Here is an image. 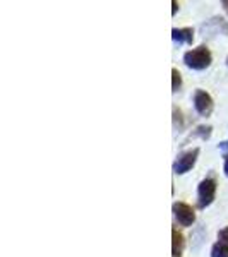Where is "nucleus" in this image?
I'll return each mask as SVG.
<instances>
[{
	"label": "nucleus",
	"mask_w": 228,
	"mask_h": 257,
	"mask_svg": "<svg viewBox=\"0 0 228 257\" xmlns=\"http://www.w3.org/2000/svg\"><path fill=\"white\" fill-rule=\"evenodd\" d=\"M218 242L225 243V245H228V226H225L223 230L218 231Z\"/></svg>",
	"instance_id": "obj_13"
},
{
	"label": "nucleus",
	"mask_w": 228,
	"mask_h": 257,
	"mask_svg": "<svg viewBox=\"0 0 228 257\" xmlns=\"http://www.w3.org/2000/svg\"><path fill=\"white\" fill-rule=\"evenodd\" d=\"M194 108L201 117H209L214 110V101L211 98L209 93H206L204 89H196L194 93Z\"/></svg>",
	"instance_id": "obj_5"
},
{
	"label": "nucleus",
	"mask_w": 228,
	"mask_h": 257,
	"mask_svg": "<svg viewBox=\"0 0 228 257\" xmlns=\"http://www.w3.org/2000/svg\"><path fill=\"white\" fill-rule=\"evenodd\" d=\"M172 211H173V218L182 226H192L194 221H196V211L187 202H182V201L173 202Z\"/></svg>",
	"instance_id": "obj_4"
},
{
	"label": "nucleus",
	"mask_w": 228,
	"mask_h": 257,
	"mask_svg": "<svg viewBox=\"0 0 228 257\" xmlns=\"http://www.w3.org/2000/svg\"><path fill=\"white\" fill-rule=\"evenodd\" d=\"M199 153H201L199 148H192V149H187V151L179 153V156H177L172 165L173 173H175V175H184V173L190 172L199 158Z\"/></svg>",
	"instance_id": "obj_3"
},
{
	"label": "nucleus",
	"mask_w": 228,
	"mask_h": 257,
	"mask_svg": "<svg viewBox=\"0 0 228 257\" xmlns=\"http://www.w3.org/2000/svg\"><path fill=\"white\" fill-rule=\"evenodd\" d=\"M223 172L228 177V153H223Z\"/></svg>",
	"instance_id": "obj_14"
},
{
	"label": "nucleus",
	"mask_w": 228,
	"mask_h": 257,
	"mask_svg": "<svg viewBox=\"0 0 228 257\" xmlns=\"http://www.w3.org/2000/svg\"><path fill=\"white\" fill-rule=\"evenodd\" d=\"M221 6H223V9H225L226 14H228V0H223V2H221Z\"/></svg>",
	"instance_id": "obj_17"
},
{
	"label": "nucleus",
	"mask_w": 228,
	"mask_h": 257,
	"mask_svg": "<svg viewBox=\"0 0 228 257\" xmlns=\"http://www.w3.org/2000/svg\"><path fill=\"white\" fill-rule=\"evenodd\" d=\"M172 40L175 45H192L194 41V30L192 28H173Z\"/></svg>",
	"instance_id": "obj_6"
},
{
	"label": "nucleus",
	"mask_w": 228,
	"mask_h": 257,
	"mask_svg": "<svg viewBox=\"0 0 228 257\" xmlns=\"http://www.w3.org/2000/svg\"><path fill=\"white\" fill-rule=\"evenodd\" d=\"M225 64H226V67H228V55H226V59H225Z\"/></svg>",
	"instance_id": "obj_18"
},
{
	"label": "nucleus",
	"mask_w": 228,
	"mask_h": 257,
	"mask_svg": "<svg viewBox=\"0 0 228 257\" xmlns=\"http://www.w3.org/2000/svg\"><path fill=\"white\" fill-rule=\"evenodd\" d=\"M211 131H213L211 125H197L196 131L190 134V138H201L202 141H208L211 138Z\"/></svg>",
	"instance_id": "obj_9"
},
{
	"label": "nucleus",
	"mask_w": 228,
	"mask_h": 257,
	"mask_svg": "<svg viewBox=\"0 0 228 257\" xmlns=\"http://www.w3.org/2000/svg\"><path fill=\"white\" fill-rule=\"evenodd\" d=\"M180 88H182V76H180L179 69L173 67L172 69V91L173 93H177Z\"/></svg>",
	"instance_id": "obj_11"
},
{
	"label": "nucleus",
	"mask_w": 228,
	"mask_h": 257,
	"mask_svg": "<svg viewBox=\"0 0 228 257\" xmlns=\"http://www.w3.org/2000/svg\"><path fill=\"white\" fill-rule=\"evenodd\" d=\"M218 149L221 153H228V139L226 141H221V143L218 144Z\"/></svg>",
	"instance_id": "obj_15"
},
{
	"label": "nucleus",
	"mask_w": 228,
	"mask_h": 257,
	"mask_svg": "<svg viewBox=\"0 0 228 257\" xmlns=\"http://www.w3.org/2000/svg\"><path fill=\"white\" fill-rule=\"evenodd\" d=\"M173 125H175V128H179V131H182V127H184V118H182V111L177 108H173Z\"/></svg>",
	"instance_id": "obj_12"
},
{
	"label": "nucleus",
	"mask_w": 228,
	"mask_h": 257,
	"mask_svg": "<svg viewBox=\"0 0 228 257\" xmlns=\"http://www.w3.org/2000/svg\"><path fill=\"white\" fill-rule=\"evenodd\" d=\"M177 11H179V2H177V0H173V2H172V16H175Z\"/></svg>",
	"instance_id": "obj_16"
},
{
	"label": "nucleus",
	"mask_w": 228,
	"mask_h": 257,
	"mask_svg": "<svg viewBox=\"0 0 228 257\" xmlns=\"http://www.w3.org/2000/svg\"><path fill=\"white\" fill-rule=\"evenodd\" d=\"M216 189L218 184L214 180V177H206L199 182L197 185V208L206 209L208 206L213 204L214 197H216Z\"/></svg>",
	"instance_id": "obj_2"
},
{
	"label": "nucleus",
	"mask_w": 228,
	"mask_h": 257,
	"mask_svg": "<svg viewBox=\"0 0 228 257\" xmlns=\"http://www.w3.org/2000/svg\"><path fill=\"white\" fill-rule=\"evenodd\" d=\"M202 31H208V30H213V33H219V35H226L228 36V23L223 18H219V16H216V18L206 21L204 24L201 26Z\"/></svg>",
	"instance_id": "obj_7"
},
{
	"label": "nucleus",
	"mask_w": 228,
	"mask_h": 257,
	"mask_svg": "<svg viewBox=\"0 0 228 257\" xmlns=\"http://www.w3.org/2000/svg\"><path fill=\"white\" fill-rule=\"evenodd\" d=\"M209 257H228V245L221 242H216L211 247V254Z\"/></svg>",
	"instance_id": "obj_10"
},
{
	"label": "nucleus",
	"mask_w": 228,
	"mask_h": 257,
	"mask_svg": "<svg viewBox=\"0 0 228 257\" xmlns=\"http://www.w3.org/2000/svg\"><path fill=\"white\" fill-rule=\"evenodd\" d=\"M211 62H213V55L206 45H201V47L184 53V64L192 70H206L211 65Z\"/></svg>",
	"instance_id": "obj_1"
},
{
	"label": "nucleus",
	"mask_w": 228,
	"mask_h": 257,
	"mask_svg": "<svg viewBox=\"0 0 228 257\" xmlns=\"http://www.w3.org/2000/svg\"><path fill=\"white\" fill-rule=\"evenodd\" d=\"M184 247H185L184 235L177 228H172V255L180 257L182 252H184Z\"/></svg>",
	"instance_id": "obj_8"
}]
</instances>
